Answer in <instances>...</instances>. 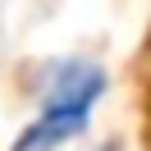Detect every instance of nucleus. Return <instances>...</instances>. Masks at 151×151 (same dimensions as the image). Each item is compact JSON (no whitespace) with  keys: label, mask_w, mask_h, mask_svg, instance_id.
Here are the masks:
<instances>
[{"label":"nucleus","mask_w":151,"mask_h":151,"mask_svg":"<svg viewBox=\"0 0 151 151\" xmlns=\"http://www.w3.org/2000/svg\"><path fill=\"white\" fill-rule=\"evenodd\" d=\"M96 92H101V73H96V69H78V64L64 69L55 96H50L46 119L32 124L19 137L14 151H46V147H55V142H64L69 133H78L83 119H87V110H92V101H96Z\"/></svg>","instance_id":"nucleus-1"}]
</instances>
